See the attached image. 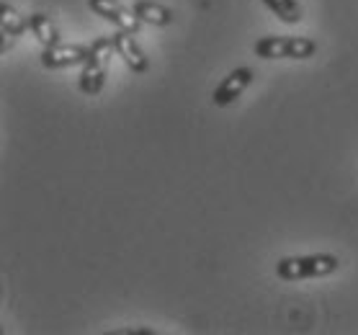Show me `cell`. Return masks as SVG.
<instances>
[{
	"label": "cell",
	"instance_id": "cell-1",
	"mask_svg": "<svg viewBox=\"0 0 358 335\" xmlns=\"http://www.w3.org/2000/svg\"><path fill=\"white\" fill-rule=\"evenodd\" d=\"M341 269L335 255H289L276 263V276L281 281H301V278H322Z\"/></svg>",
	"mask_w": 358,
	"mask_h": 335
},
{
	"label": "cell",
	"instance_id": "cell-2",
	"mask_svg": "<svg viewBox=\"0 0 358 335\" xmlns=\"http://www.w3.org/2000/svg\"><path fill=\"white\" fill-rule=\"evenodd\" d=\"M116 52L114 39L111 36H98L93 44H90V55L88 59L83 62V73H80V90L85 96H98L103 90V83H106V70L108 62H111V55Z\"/></svg>",
	"mask_w": 358,
	"mask_h": 335
},
{
	"label": "cell",
	"instance_id": "cell-3",
	"mask_svg": "<svg viewBox=\"0 0 358 335\" xmlns=\"http://www.w3.org/2000/svg\"><path fill=\"white\" fill-rule=\"evenodd\" d=\"M252 52L261 59H310L317 52V41L307 36H263Z\"/></svg>",
	"mask_w": 358,
	"mask_h": 335
},
{
	"label": "cell",
	"instance_id": "cell-4",
	"mask_svg": "<svg viewBox=\"0 0 358 335\" xmlns=\"http://www.w3.org/2000/svg\"><path fill=\"white\" fill-rule=\"evenodd\" d=\"M90 10L96 13V16L106 18L116 29H122V31H129V34H137L142 29V18L134 13V10L124 8L119 0H88Z\"/></svg>",
	"mask_w": 358,
	"mask_h": 335
},
{
	"label": "cell",
	"instance_id": "cell-5",
	"mask_svg": "<svg viewBox=\"0 0 358 335\" xmlns=\"http://www.w3.org/2000/svg\"><path fill=\"white\" fill-rule=\"evenodd\" d=\"M90 55V47L83 44H55V47H44L41 52V65L47 70H59V67L83 65Z\"/></svg>",
	"mask_w": 358,
	"mask_h": 335
},
{
	"label": "cell",
	"instance_id": "cell-6",
	"mask_svg": "<svg viewBox=\"0 0 358 335\" xmlns=\"http://www.w3.org/2000/svg\"><path fill=\"white\" fill-rule=\"evenodd\" d=\"M250 83H252V70H248V67L232 70V73L220 83V88L214 90V96H212L214 106H229V104H235Z\"/></svg>",
	"mask_w": 358,
	"mask_h": 335
},
{
	"label": "cell",
	"instance_id": "cell-7",
	"mask_svg": "<svg viewBox=\"0 0 358 335\" xmlns=\"http://www.w3.org/2000/svg\"><path fill=\"white\" fill-rule=\"evenodd\" d=\"M111 39H114V47H116V55L124 59V65L129 67L131 73H147V67H150V59L145 57V52L139 50V44L134 41V34L129 31H119L111 34Z\"/></svg>",
	"mask_w": 358,
	"mask_h": 335
},
{
	"label": "cell",
	"instance_id": "cell-8",
	"mask_svg": "<svg viewBox=\"0 0 358 335\" xmlns=\"http://www.w3.org/2000/svg\"><path fill=\"white\" fill-rule=\"evenodd\" d=\"M134 13L142 18V24H152V26H171L173 24V10L160 6V3H152V0H137L134 3Z\"/></svg>",
	"mask_w": 358,
	"mask_h": 335
},
{
	"label": "cell",
	"instance_id": "cell-9",
	"mask_svg": "<svg viewBox=\"0 0 358 335\" xmlns=\"http://www.w3.org/2000/svg\"><path fill=\"white\" fill-rule=\"evenodd\" d=\"M29 29H31V34L39 39L41 47H55V44H59L57 26H55V21H52L47 13H31V16H29Z\"/></svg>",
	"mask_w": 358,
	"mask_h": 335
},
{
	"label": "cell",
	"instance_id": "cell-10",
	"mask_svg": "<svg viewBox=\"0 0 358 335\" xmlns=\"http://www.w3.org/2000/svg\"><path fill=\"white\" fill-rule=\"evenodd\" d=\"M0 29L6 36H21L29 29V21L24 16H18V10L8 3H0Z\"/></svg>",
	"mask_w": 358,
	"mask_h": 335
},
{
	"label": "cell",
	"instance_id": "cell-11",
	"mask_svg": "<svg viewBox=\"0 0 358 335\" xmlns=\"http://www.w3.org/2000/svg\"><path fill=\"white\" fill-rule=\"evenodd\" d=\"M273 13L278 16V21L284 24H299L301 21V6L296 0H263Z\"/></svg>",
	"mask_w": 358,
	"mask_h": 335
}]
</instances>
